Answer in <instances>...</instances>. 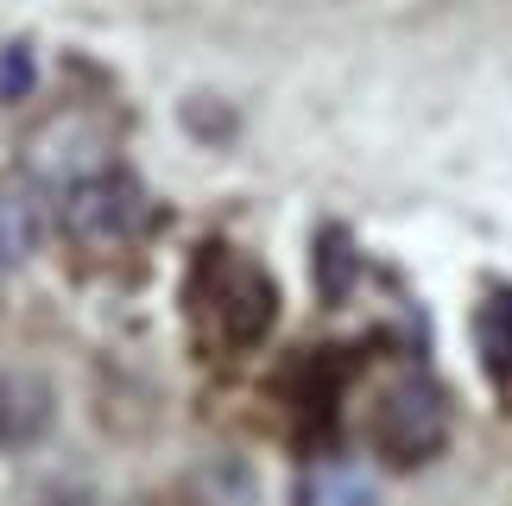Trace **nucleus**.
Returning a JSON list of instances; mask_svg holds the SVG:
<instances>
[{
  "label": "nucleus",
  "mask_w": 512,
  "mask_h": 506,
  "mask_svg": "<svg viewBox=\"0 0 512 506\" xmlns=\"http://www.w3.org/2000/svg\"><path fill=\"white\" fill-rule=\"evenodd\" d=\"M449 443V393L430 374H405L386 386L380 412H373V450L392 469H424Z\"/></svg>",
  "instance_id": "nucleus-1"
},
{
  "label": "nucleus",
  "mask_w": 512,
  "mask_h": 506,
  "mask_svg": "<svg viewBox=\"0 0 512 506\" xmlns=\"http://www.w3.org/2000/svg\"><path fill=\"white\" fill-rule=\"evenodd\" d=\"M32 83H38L32 45H26V38H13V45H0V102H19V95H32Z\"/></svg>",
  "instance_id": "nucleus-8"
},
{
  "label": "nucleus",
  "mask_w": 512,
  "mask_h": 506,
  "mask_svg": "<svg viewBox=\"0 0 512 506\" xmlns=\"http://www.w3.org/2000/svg\"><path fill=\"white\" fill-rule=\"evenodd\" d=\"M51 412H57V399H51L45 380L26 374V367H0V456L45 437Z\"/></svg>",
  "instance_id": "nucleus-4"
},
{
  "label": "nucleus",
  "mask_w": 512,
  "mask_h": 506,
  "mask_svg": "<svg viewBox=\"0 0 512 506\" xmlns=\"http://www.w3.org/2000/svg\"><path fill=\"white\" fill-rule=\"evenodd\" d=\"M354 272H361V260H354V241L342 235V228H329V235L317 241V291H323V304L348 298Z\"/></svg>",
  "instance_id": "nucleus-7"
},
{
  "label": "nucleus",
  "mask_w": 512,
  "mask_h": 506,
  "mask_svg": "<svg viewBox=\"0 0 512 506\" xmlns=\"http://www.w3.org/2000/svg\"><path fill=\"white\" fill-rule=\"evenodd\" d=\"M45 241V190L32 178H0V285Z\"/></svg>",
  "instance_id": "nucleus-3"
},
{
  "label": "nucleus",
  "mask_w": 512,
  "mask_h": 506,
  "mask_svg": "<svg viewBox=\"0 0 512 506\" xmlns=\"http://www.w3.org/2000/svg\"><path fill=\"white\" fill-rule=\"evenodd\" d=\"M475 342H481V374L494 380V386H506L512 380V285H494L481 298Z\"/></svg>",
  "instance_id": "nucleus-6"
},
{
  "label": "nucleus",
  "mask_w": 512,
  "mask_h": 506,
  "mask_svg": "<svg viewBox=\"0 0 512 506\" xmlns=\"http://www.w3.org/2000/svg\"><path fill=\"white\" fill-rule=\"evenodd\" d=\"M298 494H304V500H367L373 481H367V475H348V469H310Z\"/></svg>",
  "instance_id": "nucleus-9"
},
{
  "label": "nucleus",
  "mask_w": 512,
  "mask_h": 506,
  "mask_svg": "<svg viewBox=\"0 0 512 506\" xmlns=\"http://www.w3.org/2000/svg\"><path fill=\"white\" fill-rule=\"evenodd\" d=\"M215 304H222V329L228 342H260L272 329V279L260 266L234 260L222 272V285H215Z\"/></svg>",
  "instance_id": "nucleus-5"
},
{
  "label": "nucleus",
  "mask_w": 512,
  "mask_h": 506,
  "mask_svg": "<svg viewBox=\"0 0 512 506\" xmlns=\"http://www.w3.org/2000/svg\"><path fill=\"white\" fill-rule=\"evenodd\" d=\"M57 216H64L70 241L114 247V241H127L133 228L146 222V190H140V178H127V171H114V165H89V171L70 178Z\"/></svg>",
  "instance_id": "nucleus-2"
}]
</instances>
